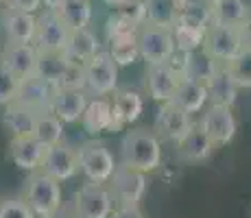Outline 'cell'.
Listing matches in <instances>:
<instances>
[{
  "label": "cell",
  "mask_w": 251,
  "mask_h": 218,
  "mask_svg": "<svg viewBox=\"0 0 251 218\" xmlns=\"http://www.w3.org/2000/svg\"><path fill=\"white\" fill-rule=\"evenodd\" d=\"M52 11L59 16L68 31L88 28L92 22V4L90 0H59Z\"/></svg>",
  "instance_id": "83f0119b"
},
{
  "label": "cell",
  "mask_w": 251,
  "mask_h": 218,
  "mask_svg": "<svg viewBox=\"0 0 251 218\" xmlns=\"http://www.w3.org/2000/svg\"><path fill=\"white\" fill-rule=\"evenodd\" d=\"M109 57L116 61V66H131L140 59V50H138V33L131 35H123V37H114L109 40Z\"/></svg>",
  "instance_id": "d6a6232c"
},
{
  "label": "cell",
  "mask_w": 251,
  "mask_h": 218,
  "mask_svg": "<svg viewBox=\"0 0 251 218\" xmlns=\"http://www.w3.org/2000/svg\"><path fill=\"white\" fill-rule=\"evenodd\" d=\"M109 218H144L140 205H116Z\"/></svg>",
  "instance_id": "f35d334b"
},
{
  "label": "cell",
  "mask_w": 251,
  "mask_h": 218,
  "mask_svg": "<svg viewBox=\"0 0 251 218\" xmlns=\"http://www.w3.org/2000/svg\"><path fill=\"white\" fill-rule=\"evenodd\" d=\"M68 35H70V31L66 28V24L59 20V16H57L52 9H46L42 16H37L33 46L44 52H66Z\"/></svg>",
  "instance_id": "30bf717a"
},
{
  "label": "cell",
  "mask_w": 251,
  "mask_h": 218,
  "mask_svg": "<svg viewBox=\"0 0 251 218\" xmlns=\"http://www.w3.org/2000/svg\"><path fill=\"white\" fill-rule=\"evenodd\" d=\"M199 127L207 133V138L214 142V146H227L234 142L238 122H236L234 107H225V105H210L205 114L201 116Z\"/></svg>",
  "instance_id": "9c48e42d"
},
{
  "label": "cell",
  "mask_w": 251,
  "mask_h": 218,
  "mask_svg": "<svg viewBox=\"0 0 251 218\" xmlns=\"http://www.w3.org/2000/svg\"><path fill=\"white\" fill-rule=\"evenodd\" d=\"M225 68L238 87H251V44H247L229 64H225Z\"/></svg>",
  "instance_id": "836d02e7"
},
{
  "label": "cell",
  "mask_w": 251,
  "mask_h": 218,
  "mask_svg": "<svg viewBox=\"0 0 251 218\" xmlns=\"http://www.w3.org/2000/svg\"><path fill=\"white\" fill-rule=\"evenodd\" d=\"M131 33H138L136 22H131L129 18H125L123 13H118V11H116L114 16H109V20H107V40L123 37V35H131Z\"/></svg>",
  "instance_id": "8d00e7d4"
},
{
  "label": "cell",
  "mask_w": 251,
  "mask_h": 218,
  "mask_svg": "<svg viewBox=\"0 0 251 218\" xmlns=\"http://www.w3.org/2000/svg\"><path fill=\"white\" fill-rule=\"evenodd\" d=\"M88 100H90V94L85 90H66V87H57L48 111H52L64 124H72V122H79L81 120V114H83Z\"/></svg>",
  "instance_id": "2e32d148"
},
{
  "label": "cell",
  "mask_w": 251,
  "mask_h": 218,
  "mask_svg": "<svg viewBox=\"0 0 251 218\" xmlns=\"http://www.w3.org/2000/svg\"><path fill=\"white\" fill-rule=\"evenodd\" d=\"M203 2H205V4H212V2H214V0H203Z\"/></svg>",
  "instance_id": "7bdbcfd3"
},
{
  "label": "cell",
  "mask_w": 251,
  "mask_h": 218,
  "mask_svg": "<svg viewBox=\"0 0 251 218\" xmlns=\"http://www.w3.org/2000/svg\"><path fill=\"white\" fill-rule=\"evenodd\" d=\"M138 50H140V59H144L147 66H151V64L173 61V55H175L177 48H175V40H173V33L168 28L142 22L138 26Z\"/></svg>",
  "instance_id": "5b68a950"
},
{
  "label": "cell",
  "mask_w": 251,
  "mask_h": 218,
  "mask_svg": "<svg viewBox=\"0 0 251 218\" xmlns=\"http://www.w3.org/2000/svg\"><path fill=\"white\" fill-rule=\"evenodd\" d=\"M207 87V100L212 105H225V107H234L238 100V90L240 87L234 83L231 74L227 72L225 64L219 66L216 74L212 76V81L205 85Z\"/></svg>",
  "instance_id": "484cf974"
},
{
  "label": "cell",
  "mask_w": 251,
  "mask_h": 218,
  "mask_svg": "<svg viewBox=\"0 0 251 218\" xmlns=\"http://www.w3.org/2000/svg\"><path fill=\"white\" fill-rule=\"evenodd\" d=\"M9 7L20 9V11H28V13H37L44 4V0H9Z\"/></svg>",
  "instance_id": "ab89813d"
},
{
  "label": "cell",
  "mask_w": 251,
  "mask_h": 218,
  "mask_svg": "<svg viewBox=\"0 0 251 218\" xmlns=\"http://www.w3.org/2000/svg\"><path fill=\"white\" fill-rule=\"evenodd\" d=\"M171 103H175L179 109H183L186 114H199L207 103V87L201 83H195L190 79H179L175 92H173Z\"/></svg>",
  "instance_id": "d4e9b609"
},
{
  "label": "cell",
  "mask_w": 251,
  "mask_h": 218,
  "mask_svg": "<svg viewBox=\"0 0 251 218\" xmlns=\"http://www.w3.org/2000/svg\"><path fill=\"white\" fill-rule=\"evenodd\" d=\"M105 2H107L109 7H114V9H116V7H120V4H123L125 0H105Z\"/></svg>",
  "instance_id": "b9f144b4"
},
{
  "label": "cell",
  "mask_w": 251,
  "mask_h": 218,
  "mask_svg": "<svg viewBox=\"0 0 251 218\" xmlns=\"http://www.w3.org/2000/svg\"><path fill=\"white\" fill-rule=\"evenodd\" d=\"M46 146L33 135H24V138H11L9 142V157L20 170L33 172L40 170V164L44 159Z\"/></svg>",
  "instance_id": "ac0fdd59"
},
{
  "label": "cell",
  "mask_w": 251,
  "mask_h": 218,
  "mask_svg": "<svg viewBox=\"0 0 251 218\" xmlns=\"http://www.w3.org/2000/svg\"><path fill=\"white\" fill-rule=\"evenodd\" d=\"M22 198L33 210V214L37 218H42L64 203L61 201V183L57 179L48 177L46 172L33 170V172H28L26 181H24Z\"/></svg>",
  "instance_id": "3957f363"
},
{
  "label": "cell",
  "mask_w": 251,
  "mask_h": 218,
  "mask_svg": "<svg viewBox=\"0 0 251 218\" xmlns=\"http://www.w3.org/2000/svg\"><path fill=\"white\" fill-rule=\"evenodd\" d=\"M192 118L190 114H186L183 109H179L175 103L166 100L162 103V107L157 109L155 122H153V133L160 140H166V142H179L183 135L188 133V129L192 127Z\"/></svg>",
  "instance_id": "8fae6325"
},
{
  "label": "cell",
  "mask_w": 251,
  "mask_h": 218,
  "mask_svg": "<svg viewBox=\"0 0 251 218\" xmlns=\"http://www.w3.org/2000/svg\"><path fill=\"white\" fill-rule=\"evenodd\" d=\"M207 24H210V22H207L205 18H201V16H197V13L181 9L179 20H177L175 26L171 28L177 50L190 52V50H197V48H201Z\"/></svg>",
  "instance_id": "5bb4252c"
},
{
  "label": "cell",
  "mask_w": 251,
  "mask_h": 218,
  "mask_svg": "<svg viewBox=\"0 0 251 218\" xmlns=\"http://www.w3.org/2000/svg\"><path fill=\"white\" fill-rule=\"evenodd\" d=\"M40 170L46 172L48 177L57 179L59 183L70 181L76 172H79V159H76V148L68 146V144L59 142L46 146L44 159L40 164Z\"/></svg>",
  "instance_id": "7c38bea8"
},
{
  "label": "cell",
  "mask_w": 251,
  "mask_h": 218,
  "mask_svg": "<svg viewBox=\"0 0 251 218\" xmlns=\"http://www.w3.org/2000/svg\"><path fill=\"white\" fill-rule=\"evenodd\" d=\"M0 64L7 66L18 79H26V76L35 74L37 64V48L33 44H11L7 42V48L2 50Z\"/></svg>",
  "instance_id": "ffe728a7"
},
{
  "label": "cell",
  "mask_w": 251,
  "mask_h": 218,
  "mask_svg": "<svg viewBox=\"0 0 251 218\" xmlns=\"http://www.w3.org/2000/svg\"><path fill=\"white\" fill-rule=\"evenodd\" d=\"M0 218H37L22 196H11L0 201Z\"/></svg>",
  "instance_id": "d590c367"
},
{
  "label": "cell",
  "mask_w": 251,
  "mask_h": 218,
  "mask_svg": "<svg viewBox=\"0 0 251 218\" xmlns=\"http://www.w3.org/2000/svg\"><path fill=\"white\" fill-rule=\"evenodd\" d=\"M18 87H20V79H18L7 66L0 64V107H4V105L16 100Z\"/></svg>",
  "instance_id": "e575fe53"
},
{
  "label": "cell",
  "mask_w": 251,
  "mask_h": 218,
  "mask_svg": "<svg viewBox=\"0 0 251 218\" xmlns=\"http://www.w3.org/2000/svg\"><path fill=\"white\" fill-rule=\"evenodd\" d=\"M81 124L94 138L109 131V124H112V103L107 98H103V96L90 98L83 114H81Z\"/></svg>",
  "instance_id": "cb8c5ba5"
},
{
  "label": "cell",
  "mask_w": 251,
  "mask_h": 218,
  "mask_svg": "<svg viewBox=\"0 0 251 218\" xmlns=\"http://www.w3.org/2000/svg\"><path fill=\"white\" fill-rule=\"evenodd\" d=\"M76 159H79V170L83 172V177L94 183H107L118 166L114 153L100 140H88L81 144L76 148Z\"/></svg>",
  "instance_id": "277c9868"
},
{
  "label": "cell",
  "mask_w": 251,
  "mask_h": 218,
  "mask_svg": "<svg viewBox=\"0 0 251 218\" xmlns=\"http://www.w3.org/2000/svg\"><path fill=\"white\" fill-rule=\"evenodd\" d=\"M59 87H66V90H85V74H83V64L81 61L70 59Z\"/></svg>",
  "instance_id": "74e56055"
},
{
  "label": "cell",
  "mask_w": 251,
  "mask_h": 218,
  "mask_svg": "<svg viewBox=\"0 0 251 218\" xmlns=\"http://www.w3.org/2000/svg\"><path fill=\"white\" fill-rule=\"evenodd\" d=\"M207 9H210V22L245 26L249 18V7L245 0H214L207 4Z\"/></svg>",
  "instance_id": "f546056e"
},
{
  "label": "cell",
  "mask_w": 251,
  "mask_h": 218,
  "mask_svg": "<svg viewBox=\"0 0 251 218\" xmlns=\"http://www.w3.org/2000/svg\"><path fill=\"white\" fill-rule=\"evenodd\" d=\"M162 164V140L149 129H129L120 140V166L153 172Z\"/></svg>",
  "instance_id": "6da1fadb"
},
{
  "label": "cell",
  "mask_w": 251,
  "mask_h": 218,
  "mask_svg": "<svg viewBox=\"0 0 251 218\" xmlns=\"http://www.w3.org/2000/svg\"><path fill=\"white\" fill-rule=\"evenodd\" d=\"M179 0H144V22L171 31L181 16Z\"/></svg>",
  "instance_id": "4316f807"
},
{
  "label": "cell",
  "mask_w": 251,
  "mask_h": 218,
  "mask_svg": "<svg viewBox=\"0 0 251 218\" xmlns=\"http://www.w3.org/2000/svg\"><path fill=\"white\" fill-rule=\"evenodd\" d=\"M33 138H37L44 146H52V144L64 142V122L52 111H37Z\"/></svg>",
  "instance_id": "1f68e13d"
},
{
  "label": "cell",
  "mask_w": 251,
  "mask_h": 218,
  "mask_svg": "<svg viewBox=\"0 0 251 218\" xmlns=\"http://www.w3.org/2000/svg\"><path fill=\"white\" fill-rule=\"evenodd\" d=\"M72 210L76 218H109L114 212V198L105 183L88 181L76 190Z\"/></svg>",
  "instance_id": "52a82bcc"
},
{
  "label": "cell",
  "mask_w": 251,
  "mask_h": 218,
  "mask_svg": "<svg viewBox=\"0 0 251 218\" xmlns=\"http://www.w3.org/2000/svg\"><path fill=\"white\" fill-rule=\"evenodd\" d=\"M99 50H100V42L90 26L79 28V31H70L68 44H66V55H68L70 59L85 64V61L92 59Z\"/></svg>",
  "instance_id": "4dcf8cb0"
},
{
  "label": "cell",
  "mask_w": 251,
  "mask_h": 218,
  "mask_svg": "<svg viewBox=\"0 0 251 218\" xmlns=\"http://www.w3.org/2000/svg\"><path fill=\"white\" fill-rule=\"evenodd\" d=\"M114 100H112V124H109V131H120L125 124H133L140 118L144 109V98L142 94L133 90H116L112 92Z\"/></svg>",
  "instance_id": "9a60e30c"
},
{
  "label": "cell",
  "mask_w": 251,
  "mask_h": 218,
  "mask_svg": "<svg viewBox=\"0 0 251 218\" xmlns=\"http://www.w3.org/2000/svg\"><path fill=\"white\" fill-rule=\"evenodd\" d=\"M2 26L7 42L11 44H33L35 37V26H37V16L20 9L7 7L2 13Z\"/></svg>",
  "instance_id": "d6986e66"
},
{
  "label": "cell",
  "mask_w": 251,
  "mask_h": 218,
  "mask_svg": "<svg viewBox=\"0 0 251 218\" xmlns=\"http://www.w3.org/2000/svg\"><path fill=\"white\" fill-rule=\"evenodd\" d=\"M70 64V57L66 52H44L37 50V64H35V76H40L46 83L59 87L61 79L66 74V68Z\"/></svg>",
  "instance_id": "f1b7e54d"
},
{
  "label": "cell",
  "mask_w": 251,
  "mask_h": 218,
  "mask_svg": "<svg viewBox=\"0 0 251 218\" xmlns=\"http://www.w3.org/2000/svg\"><path fill=\"white\" fill-rule=\"evenodd\" d=\"M247 46L245 26H231V24L210 22L205 28L201 48L219 64H229L243 48Z\"/></svg>",
  "instance_id": "7a4b0ae2"
},
{
  "label": "cell",
  "mask_w": 251,
  "mask_h": 218,
  "mask_svg": "<svg viewBox=\"0 0 251 218\" xmlns=\"http://www.w3.org/2000/svg\"><path fill=\"white\" fill-rule=\"evenodd\" d=\"M35 118H37L35 109L22 105L20 100H13V103L4 105L2 127L7 129V133L11 135V138H24V135H33Z\"/></svg>",
  "instance_id": "603a6c76"
},
{
  "label": "cell",
  "mask_w": 251,
  "mask_h": 218,
  "mask_svg": "<svg viewBox=\"0 0 251 218\" xmlns=\"http://www.w3.org/2000/svg\"><path fill=\"white\" fill-rule=\"evenodd\" d=\"M219 61H214L203 48H197V50L183 52V64L179 68L183 79H190L195 83L207 85L212 81V76L219 70Z\"/></svg>",
  "instance_id": "7402d4cb"
},
{
  "label": "cell",
  "mask_w": 251,
  "mask_h": 218,
  "mask_svg": "<svg viewBox=\"0 0 251 218\" xmlns=\"http://www.w3.org/2000/svg\"><path fill=\"white\" fill-rule=\"evenodd\" d=\"M9 2V0H0V4H7Z\"/></svg>",
  "instance_id": "ee69618b"
},
{
  "label": "cell",
  "mask_w": 251,
  "mask_h": 218,
  "mask_svg": "<svg viewBox=\"0 0 251 218\" xmlns=\"http://www.w3.org/2000/svg\"><path fill=\"white\" fill-rule=\"evenodd\" d=\"M105 186L109 188L114 205H140V201L147 194V174L118 164Z\"/></svg>",
  "instance_id": "ba28073f"
},
{
  "label": "cell",
  "mask_w": 251,
  "mask_h": 218,
  "mask_svg": "<svg viewBox=\"0 0 251 218\" xmlns=\"http://www.w3.org/2000/svg\"><path fill=\"white\" fill-rule=\"evenodd\" d=\"M85 92L90 96H107L118 87V66L109 52H96L83 64Z\"/></svg>",
  "instance_id": "8992f818"
},
{
  "label": "cell",
  "mask_w": 251,
  "mask_h": 218,
  "mask_svg": "<svg viewBox=\"0 0 251 218\" xmlns=\"http://www.w3.org/2000/svg\"><path fill=\"white\" fill-rule=\"evenodd\" d=\"M144 79H147L144 85H147L149 96L153 100H157V103H166V100L173 98V92H175L177 83H179L181 72L171 61H166V64H151L147 66Z\"/></svg>",
  "instance_id": "4fadbf2b"
},
{
  "label": "cell",
  "mask_w": 251,
  "mask_h": 218,
  "mask_svg": "<svg viewBox=\"0 0 251 218\" xmlns=\"http://www.w3.org/2000/svg\"><path fill=\"white\" fill-rule=\"evenodd\" d=\"M57 87L42 81L40 76H26V79L20 81V87H18V96L16 100H20L22 105L35 109V111H48L52 103V96H55Z\"/></svg>",
  "instance_id": "44dd1931"
},
{
  "label": "cell",
  "mask_w": 251,
  "mask_h": 218,
  "mask_svg": "<svg viewBox=\"0 0 251 218\" xmlns=\"http://www.w3.org/2000/svg\"><path fill=\"white\" fill-rule=\"evenodd\" d=\"M42 218H76L75 216V210H72V205H66V203H61L59 207H55L52 212H48L46 216Z\"/></svg>",
  "instance_id": "60d3db41"
},
{
  "label": "cell",
  "mask_w": 251,
  "mask_h": 218,
  "mask_svg": "<svg viewBox=\"0 0 251 218\" xmlns=\"http://www.w3.org/2000/svg\"><path fill=\"white\" fill-rule=\"evenodd\" d=\"M214 148H216L214 142L207 138V133L199 124H192L188 129V133L177 142V155H179V159L188 164L207 162L212 157V153H214Z\"/></svg>",
  "instance_id": "e0dca14e"
}]
</instances>
